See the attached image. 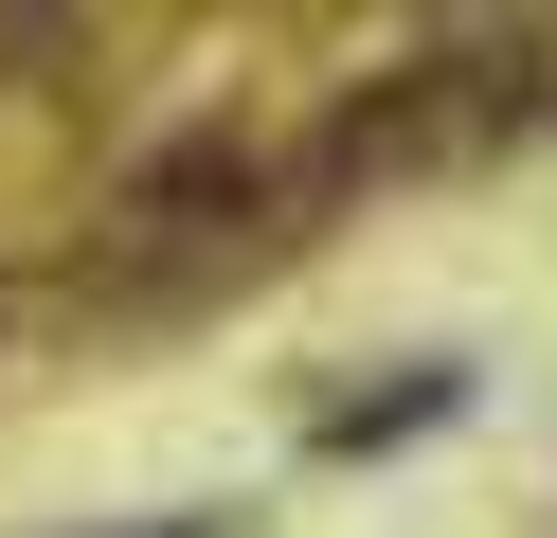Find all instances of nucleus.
Instances as JSON below:
<instances>
[{
	"mask_svg": "<svg viewBox=\"0 0 557 538\" xmlns=\"http://www.w3.org/2000/svg\"><path fill=\"white\" fill-rule=\"evenodd\" d=\"M449 18H485V0H449Z\"/></svg>",
	"mask_w": 557,
	"mask_h": 538,
	"instance_id": "f257e3e1",
	"label": "nucleus"
}]
</instances>
